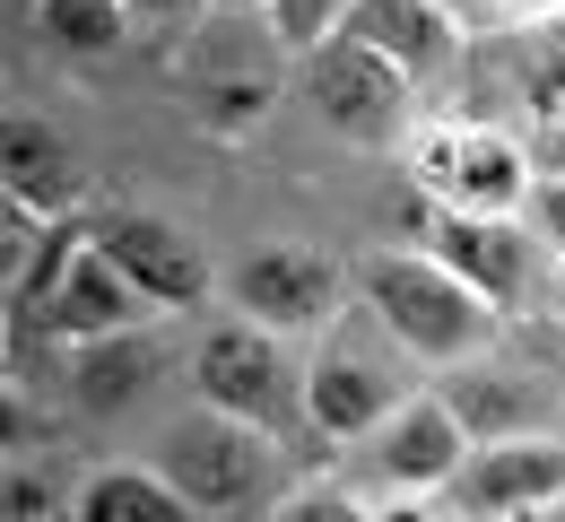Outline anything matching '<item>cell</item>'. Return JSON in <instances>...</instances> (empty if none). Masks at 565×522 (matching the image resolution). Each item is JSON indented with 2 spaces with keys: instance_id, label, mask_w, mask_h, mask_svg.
I'll use <instances>...</instances> for the list:
<instances>
[{
  "instance_id": "cell-15",
  "label": "cell",
  "mask_w": 565,
  "mask_h": 522,
  "mask_svg": "<svg viewBox=\"0 0 565 522\" xmlns=\"http://www.w3.org/2000/svg\"><path fill=\"white\" fill-rule=\"evenodd\" d=\"M157 340L148 331H114V340H78L62 349V383H71V401L87 418H122V409H140L148 392H157Z\"/></svg>"
},
{
  "instance_id": "cell-25",
  "label": "cell",
  "mask_w": 565,
  "mask_h": 522,
  "mask_svg": "<svg viewBox=\"0 0 565 522\" xmlns=\"http://www.w3.org/2000/svg\"><path fill=\"white\" fill-rule=\"evenodd\" d=\"M210 0H131V18L140 26H183V18H201Z\"/></svg>"
},
{
  "instance_id": "cell-11",
  "label": "cell",
  "mask_w": 565,
  "mask_h": 522,
  "mask_svg": "<svg viewBox=\"0 0 565 522\" xmlns=\"http://www.w3.org/2000/svg\"><path fill=\"white\" fill-rule=\"evenodd\" d=\"M557 497H565V445H548V436H495L444 488V505L461 522H504L531 505H557Z\"/></svg>"
},
{
  "instance_id": "cell-18",
  "label": "cell",
  "mask_w": 565,
  "mask_h": 522,
  "mask_svg": "<svg viewBox=\"0 0 565 522\" xmlns=\"http://www.w3.org/2000/svg\"><path fill=\"white\" fill-rule=\"evenodd\" d=\"M452 409H461V427L495 445V436H522V418H531V401L504 383V374H479V366H452V392H444Z\"/></svg>"
},
{
  "instance_id": "cell-16",
  "label": "cell",
  "mask_w": 565,
  "mask_h": 522,
  "mask_svg": "<svg viewBox=\"0 0 565 522\" xmlns=\"http://www.w3.org/2000/svg\"><path fill=\"white\" fill-rule=\"evenodd\" d=\"M71 522H210L166 470H140V461H114V470H96L87 488H78Z\"/></svg>"
},
{
  "instance_id": "cell-10",
  "label": "cell",
  "mask_w": 565,
  "mask_h": 522,
  "mask_svg": "<svg viewBox=\"0 0 565 522\" xmlns=\"http://www.w3.org/2000/svg\"><path fill=\"white\" fill-rule=\"evenodd\" d=\"M87 235L122 262V279H131L157 313H201V305H210V253H201L174 219H157V210H114V219H96Z\"/></svg>"
},
{
  "instance_id": "cell-12",
  "label": "cell",
  "mask_w": 565,
  "mask_h": 522,
  "mask_svg": "<svg viewBox=\"0 0 565 522\" xmlns=\"http://www.w3.org/2000/svg\"><path fill=\"white\" fill-rule=\"evenodd\" d=\"M157 322V305L122 279V262L87 235L71 262H62V279H53V297H44V331L78 349V340H114V331H148Z\"/></svg>"
},
{
  "instance_id": "cell-4",
  "label": "cell",
  "mask_w": 565,
  "mask_h": 522,
  "mask_svg": "<svg viewBox=\"0 0 565 522\" xmlns=\"http://www.w3.org/2000/svg\"><path fill=\"white\" fill-rule=\"evenodd\" d=\"M409 174H418L426 201L495 210V219H522L531 192H540L531 140H513V131H495V122H418V131H409Z\"/></svg>"
},
{
  "instance_id": "cell-1",
  "label": "cell",
  "mask_w": 565,
  "mask_h": 522,
  "mask_svg": "<svg viewBox=\"0 0 565 522\" xmlns=\"http://www.w3.org/2000/svg\"><path fill=\"white\" fill-rule=\"evenodd\" d=\"M356 297L365 313L409 349V366H479L495 349V331H504V313H495L452 262H435L426 244H392V253H365L356 262Z\"/></svg>"
},
{
  "instance_id": "cell-14",
  "label": "cell",
  "mask_w": 565,
  "mask_h": 522,
  "mask_svg": "<svg viewBox=\"0 0 565 522\" xmlns=\"http://www.w3.org/2000/svg\"><path fill=\"white\" fill-rule=\"evenodd\" d=\"M340 35H365L374 53H392L418 87H444L461 71V18L452 0H356Z\"/></svg>"
},
{
  "instance_id": "cell-9",
  "label": "cell",
  "mask_w": 565,
  "mask_h": 522,
  "mask_svg": "<svg viewBox=\"0 0 565 522\" xmlns=\"http://www.w3.org/2000/svg\"><path fill=\"white\" fill-rule=\"evenodd\" d=\"M470 452H479V436L461 427V409L444 392H409L374 427V488H392V497H444Z\"/></svg>"
},
{
  "instance_id": "cell-8",
  "label": "cell",
  "mask_w": 565,
  "mask_h": 522,
  "mask_svg": "<svg viewBox=\"0 0 565 522\" xmlns=\"http://www.w3.org/2000/svg\"><path fill=\"white\" fill-rule=\"evenodd\" d=\"M226 305L287 331V340L296 331H331L340 305H349V270L331 253H313V244H262V253H244L226 270Z\"/></svg>"
},
{
  "instance_id": "cell-29",
  "label": "cell",
  "mask_w": 565,
  "mask_h": 522,
  "mask_svg": "<svg viewBox=\"0 0 565 522\" xmlns=\"http://www.w3.org/2000/svg\"><path fill=\"white\" fill-rule=\"evenodd\" d=\"M548 26H557V35H565V9H557V18H548Z\"/></svg>"
},
{
  "instance_id": "cell-24",
  "label": "cell",
  "mask_w": 565,
  "mask_h": 522,
  "mask_svg": "<svg viewBox=\"0 0 565 522\" xmlns=\"http://www.w3.org/2000/svg\"><path fill=\"white\" fill-rule=\"evenodd\" d=\"M531 166L548 183H565V122H531Z\"/></svg>"
},
{
  "instance_id": "cell-6",
  "label": "cell",
  "mask_w": 565,
  "mask_h": 522,
  "mask_svg": "<svg viewBox=\"0 0 565 522\" xmlns=\"http://www.w3.org/2000/svg\"><path fill=\"white\" fill-rule=\"evenodd\" d=\"M418 244L435 262H452L495 313H522V305H540L548 288V235L531 219H495V210H452V201H418Z\"/></svg>"
},
{
  "instance_id": "cell-28",
  "label": "cell",
  "mask_w": 565,
  "mask_h": 522,
  "mask_svg": "<svg viewBox=\"0 0 565 522\" xmlns=\"http://www.w3.org/2000/svg\"><path fill=\"white\" fill-rule=\"evenodd\" d=\"M217 9H270V0H217Z\"/></svg>"
},
{
  "instance_id": "cell-19",
  "label": "cell",
  "mask_w": 565,
  "mask_h": 522,
  "mask_svg": "<svg viewBox=\"0 0 565 522\" xmlns=\"http://www.w3.org/2000/svg\"><path fill=\"white\" fill-rule=\"evenodd\" d=\"M513 96L531 105V122H565V35H531L513 44Z\"/></svg>"
},
{
  "instance_id": "cell-17",
  "label": "cell",
  "mask_w": 565,
  "mask_h": 522,
  "mask_svg": "<svg viewBox=\"0 0 565 522\" xmlns=\"http://www.w3.org/2000/svg\"><path fill=\"white\" fill-rule=\"evenodd\" d=\"M131 26V0H35V35L53 53H114Z\"/></svg>"
},
{
  "instance_id": "cell-2",
  "label": "cell",
  "mask_w": 565,
  "mask_h": 522,
  "mask_svg": "<svg viewBox=\"0 0 565 522\" xmlns=\"http://www.w3.org/2000/svg\"><path fill=\"white\" fill-rule=\"evenodd\" d=\"M157 470H166L210 522L244 514V505H262V497L279 488L270 427H253V418H235V409H210V401L157 436Z\"/></svg>"
},
{
  "instance_id": "cell-5",
  "label": "cell",
  "mask_w": 565,
  "mask_h": 522,
  "mask_svg": "<svg viewBox=\"0 0 565 522\" xmlns=\"http://www.w3.org/2000/svg\"><path fill=\"white\" fill-rule=\"evenodd\" d=\"M192 383L210 409H235L253 427H305V366L287 358V331L226 313L192 340Z\"/></svg>"
},
{
  "instance_id": "cell-26",
  "label": "cell",
  "mask_w": 565,
  "mask_h": 522,
  "mask_svg": "<svg viewBox=\"0 0 565 522\" xmlns=\"http://www.w3.org/2000/svg\"><path fill=\"white\" fill-rule=\"evenodd\" d=\"M374 522H461L452 505H426V497H392V505H374Z\"/></svg>"
},
{
  "instance_id": "cell-3",
  "label": "cell",
  "mask_w": 565,
  "mask_h": 522,
  "mask_svg": "<svg viewBox=\"0 0 565 522\" xmlns=\"http://www.w3.org/2000/svg\"><path fill=\"white\" fill-rule=\"evenodd\" d=\"M401 358H409V349H401L383 322H374V331L331 322L322 349L305 358V436H322V445H356V436H374V427L409 401Z\"/></svg>"
},
{
  "instance_id": "cell-21",
  "label": "cell",
  "mask_w": 565,
  "mask_h": 522,
  "mask_svg": "<svg viewBox=\"0 0 565 522\" xmlns=\"http://www.w3.org/2000/svg\"><path fill=\"white\" fill-rule=\"evenodd\" d=\"M62 505H78V497L53 488L35 461H9V470H0V522H53Z\"/></svg>"
},
{
  "instance_id": "cell-27",
  "label": "cell",
  "mask_w": 565,
  "mask_h": 522,
  "mask_svg": "<svg viewBox=\"0 0 565 522\" xmlns=\"http://www.w3.org/2000/svg\"><path fill=\"white\" fill-rule=\"evenodd\" d=\"M488 9H504V18H557L565 0H488Z\"/></svg>"
},
{
  "instance_id": "cell-20",
  "label": "cell",
  "mask_w": 565,
  "mask_h": 522,
  "mask_svg": "<svg viewBox=\"0 0 565 522\" xmlns=\"http://www.w3.org/2000/svg\"><path fill=\"white\" fill-rule=\"evenodd\" d=\"M349 9H356V0H270V9H262V18H270V35H279L287 53H296V62H305V53H313V44H331V35H340V26H349Z\"/></svg>"
},
{
  "instance_id": "cell-13",
  "label": "cell",
  "mask_w": 565,
  "mask_h": 522,
  "mask_svg": "<svg viewBox=\"0 0 565 522\" xmlns=\"http://www.w3.org/2000/svg\"><path fill=\"white\" fill-rule=\"evenodd\" d=\"M78 192H87V166H78L71 131L44 114H9L0 122V201L26 219H71Z\"/></svg>"
},
{
  "instance_id": "cell-23",
  "label": "cell",
  "mask_w": 565,
  "mask_h": 522,
  "mask_svg": "<svg viewBox=\"0 0 565 522\" xmlns=\"http://www.w3.org/2000/svg\"><path fill=\"white\" fill-rule=\"evenodd\" d=\"M522 219L540 226V235H548V253L565 262V183H548V174H540V192H531V210H522Z\"/></svg>"
},
{
  "instance_id": "cell-7",
  "label": "cell",
  "mask_w": 565,
  "mask_h": 522,
  "mask_svg": "<svg viewBox=\"0 0 565 522\" xmlns=\"http://www.w3.org/2000/svg\"><path fill=\"white\" fill-rule=\"evenodd\" d=\"M305 105L349 131V140H392L409 131V105H418V78L401 71L392 53H374L365 35H331L305 53Z\"/></svg>"
},
{
  "instance_id": "cell-22",
  "label": "cell",
  "mask_w": 565,
  "mask_h": 522,
  "mask_svg": "<svg viewBox=\"0 0 565 522\" xmlns=\"http://www.w3.org/2000/svg\"><path fill=\"white\" fill-rule=\"evenodd\" d=\"M279 522H374V505L349 497V488H305V497L279 505Z\"/></svg>"
}]
</instances>
